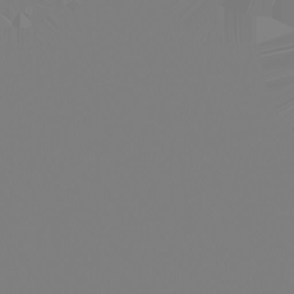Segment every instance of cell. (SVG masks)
<instances>
[{
	"mask_svg": "<svg viewBox=\"0 0 294 294\" xmlns=\"http://www.w3.org/2000/svg\"><path fill=\"white\" fill-rule=\"evenodd\" d=\"M53 2L54 0H0V17L7 20L15 19Z\"/></svg>",
	"mask_w": 294,
	"mask_h": 294,
	"instance_id": "1",
	"label": "cell"
}]
</instances>
